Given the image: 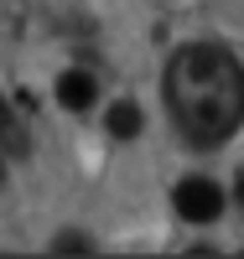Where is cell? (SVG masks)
<instances>
[{"label":"cell","instance_id":"obj_6","mask_svg":"<svg viewBox=\"0 0 244 259\" xmlns=\"http://www.w3.org/2000/svg\"><path fill=\"white\" fill-rule=\"evenodd\" d=\"M88 249H94V244H88L83 233H57V239H52V254H88Z\"/></svg>","mask_w":244,"mask_h":259},{"label":"cell","instance_id":"obj_3","mask_svg":"<svg viewBox=\"0 0 244 259\" xmlns=\"http://www.w3.org/2000/svg\"><path fill=\"white\" fill-rule=\"evenodd\" d=\"M94 73H83V68H68V73H62L57 78V104H62V109H88V104H94Z\"/></svg>","mask_w":244,"mask_h":259},{"label":"cell","instance_id":"obj_7","mask_svg":"<svg viewBox=\"0 0 244 259\" xmlns=\"http://www.w3.org/2000/svg\"><path fill=\"white\" fill-rule=\"evenodd\" d=\"M239 202H244V177H239Z\"/></svg>","mask_w":244,"mask_h":259},{"label":"cell","instance_id":"obj_2","mask_svg":"<svg viewBox=\"0 0 244 259\" xmlns=\"http://www.w3.org/2000/svg\"><path fill=\"white\" fill-rule=\"evenodd\" d=\"M171 202H177V212H182L187 223H213L218 212H224V192L208 177H187V182H177Z\"/></svg>","mask_w":244,"mask_h":259},{"label":"cell","instance_id":"obj_4","mask_svg":"<svg viewBox=\"0 0 244 259\" xmlns=\"http://www.w3.org/2000/svg\"><path fill=\"white\" fill-rule=\"evenodd\" d=\"M104 124H109V135H115V140H135L141 130H146V114L135 109V104H109Z\"/></svg>","mask_w":244,"mask_h":259},{"label":"cell","instance_id":"obj_1","mask_svg":"<svg viewBox=\"0 0 244 259\" xmlns=\"http://www.w3.org/2000/svg\"><path fill=\"white\" fill-rule=\"evenodd\" d=\"M166 114L197 150L229 140L244 119V68L208 41H192L166 62Z\"/></svg>","mask_w":244,"mask_h":259},{"label":"cell","instance_id":"obj_5","mask_svg":"<svg viewBox=\"0 0 244 259\" xmlns=\"http://www.w3.org/2000/svg\"><path fill=\"white\" fill-rule=\"evenodd\" d=\"M0 145H6V150H16V156L31 145V140H26V130H21V119L11 114V104H6V99H0Z\"/></svg>","mask_w":244,"mask_h":259}]
</instances>
